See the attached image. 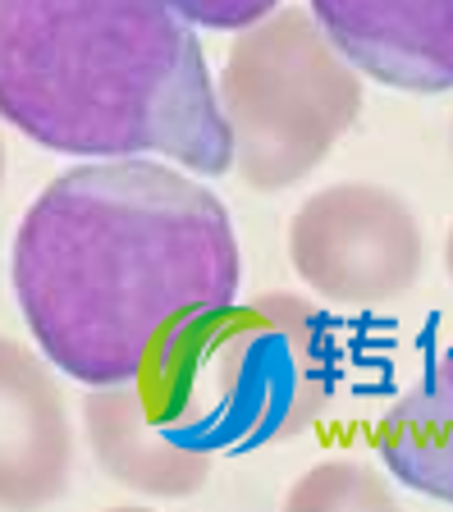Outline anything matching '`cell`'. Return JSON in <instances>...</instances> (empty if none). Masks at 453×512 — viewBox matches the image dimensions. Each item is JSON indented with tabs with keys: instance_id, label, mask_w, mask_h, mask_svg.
Here are the masks:
<instances>
[{
	"instance_id": "1",
	"label": "cell",
	"mask_w": 453,
	"mask_h": 512,
	"mask_svg": "<svg viewBox=\"0 0 453 512\" xmlns=\"http://www.w3.org/2000/svg\"><path fill=\"white\" fill-rule=\"evenodd\" d=\"M14 298L78 384L138 380L179 325L238 298L243 256L211 188L156 160L65 170L14 234Z\"/></svg>"
},
{
	"instance_id": "2",
	"label": "cell",
	"mask_w": 453,
	"mask_h": 512,
	"mask_svg": "<svg viewBox=\"0 0 453 512\" xmlns=\"http://www.w3.org/2000/svg\"><path fill=\"white\" fill-rule=\"evenodd\" d=\"M0 119L60 156L234 165L206 55L170 0H0Z\"/></svg>"
},
{
	"instance_id": "3",
	"label": "cell",
	"mask_w": 453,
	"mask_h": 512,
	"mask_svg": "<svg viewBox=\"0 0 453 512\" xmlns=\"http://www.w3.org/2000/svg\"><path fill=\"white\" fill-rule=\"evenodd\" d=\"M344 380L325 311L293 293L225 302L170 334L138 375L151 416L193 448H266L316 430Z\"/></svg>"
},
{
	"instance_id": "4",
	"label": "cell",
	"mask_w": 453,
	"mask_h": 512,
	"mask_svg": "<svg viewBox=\"0 0 453 512\" xmlns=\"http://www.w3.org/2000/svg\"><path fill=\"white\" fill-rule=\"evenodd\" d=\"M216 96L238 179L252 192H284L353 128L362 78L312 14L280 10L234 37Z\"/></svg>"
},
{
	"instance_id": "5",
	"label": "cell",
	"mask_w": 453,
	"mask_h": 512,
	"mask_svg": "<svg viewBox=\"0 0 453 512\" xmlns=\"http://www.w3.org/2000/svg\"><path fill=\"white\" fill-rule=\"evenodd\" d=\"M289 261L312 293L371 311L408 298L426 270V234L399 192L380 183H330L289 220Z\"/></svg>"
},
{
	"instance_id": "6",
	"label": "cell",
	"mask_w": 453,
	"mask_h": 512,
	"mask_svg": "<svg viewBox=\"0 0 453 512\" xmlns=\"http://www.w3.org/2000/svg\"><path fill=\"white\" fill-rule=\"evenodd\" d=\"M312 19L357 74L399 92L453 87V0H312Z\"/></svg>"
},
{
	"instance_id": "7",
	"label": "cell",
	"mask_w": 453,
	"mask_h": 512,
	"mask_svg": "<svg viewBox=\"0 0 453 512\" xmlns=\"http://www.w3.org/2000/svg\"><path fill=\"white\" fill-rule=\"evenodd\" d=\"M74 471V421L33 348L0 334V508L55 503Z\"/></svg>"
},
{
	"instance_id": "8",
	"label": "cell",
	"mask_w": 453,
	"mask_h": 512,
	"mask_svg": "<svg viewBox=\"0 0 453 512\" xmlns=\"http://www.w3.org/2000/svg\"><path fill=\"white\" fill-rule=\"evenodd\" d=\"M83 430L101 471L147 499H188V494L206 490L211 467H216V453L184 444L151 416L138 380L92 384L83 407Z\"/></svg>"
},
{
	"instance_id": "9",
	"label": "cell",
	"mask_w": 453,
	"mask_h": 512,
	"mask_svg": "<svg viewBox=\"0 0 453 512\" xmlns=\"http://www.w3.org/2000/svg\"><path fill=\"white\" fill-rule=\"evenodd\" d=\"M380 458L417 494L453 503V348L380 421Z\"/></svg>"
},
{
	"instance_id": "10",
	"label": "cell",
	"mask_w": 453,
	"mask_h": 512,
	"mask_svg": "<svg viewBox=\"0 0 453 512\" xmlns=\"http://www.w3.org/2000/svg\"><path fill=\"white\" fill-rule=\"evenodd\" d=\"M284 508L289 512H376V508L385 512L394 508V490L367 462L330 458L293 480V490L284 494Z\"/></svg>"
},
{
	"instance_id": "11",
	"label": "cell",
	"mask_w": 453,
	"mask_h": 512,
	"mask_svg": "<svg viewBox=\"0 0 453 512\" xmlns=\"http://www.w3.org/2000/svg\"><path fill=\"white\" fill-rule=\"evenodd\" d=\"M174 10L184 14L188 23H202V28H220V32H243L257 19L275 14L280 0H170Z\"/></svg>"
},
{
	"instance_id": "12",
	"label": "cell",
	"mask_w": 453,
	"mask_h": 512,
	"mask_svg": "<svg viewBox=\"0 0 453 512\" xmlns=\"http://www.w3.org/2000/svg\"><path fill=\"white\" fill-rule=\"evenodd\" d=\"M444 270H449V279H453V224H449V238H444Z\"/></svg>"
},
{
	"instance_id": "13",
	"label": "cell",
	"mask_w": 453,
	"mask_h": 512,
	"mask_svg": "<svg viewBox=\"0 0 453 512\" xmlns=\"http://www.w3.org/2000/svg\"><path fill=\"white\" fill-rule=\"evenodd\" d=\"M5 170H10V156H5V138H0V183H5Z\"/></svg>"
},
{
	"instance_id": "14",
	"label": "cell",
	"mask_w": 453,
	"mask_h": 512,
	"mask_svg": "<svg viewBox=\"0 0 453 512\" xmlns=\"http://www.w3.org/2000/svg\"><path fill=\"white\" fill-rule=\"evenodd\" d=\"M449 147H453V124H449Z\"/></svg>"
}]
</instances>
